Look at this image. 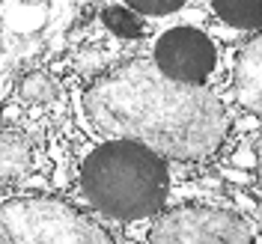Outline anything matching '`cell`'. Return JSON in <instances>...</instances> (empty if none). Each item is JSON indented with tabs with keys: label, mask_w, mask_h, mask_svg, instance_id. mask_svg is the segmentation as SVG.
Segmentation results:
<instances>
[{
	"label": "cell",
	"mask_w": 262,
	"mask_h": 244,
	"mask_svg": "<svg viewBox=\"0 0 262 244\" xmlns=\"http://www.w3.org/2000/svg\"><path fill=\"white\" fill-rule=\"evenodd\" d=\"M86 199L101 214L140 220L161 212L170 194V173L158 152L143 143L114 137L86 155L81 167Z\"/></svg>",
	"instance_id": "cell-2"
},
{
	"label": "cell",
	"mask_w": 262,
	"mask_h": 244,
	"mask_svg": "<svg viewBox=\"0 0 262 244\" xmlns=\"http://www.w3.org/2000/svg\"><path fill=\"white\" fill-rule=\"evenodd\" d=\"M83 104L98 131L179 161L209 158L227 134V114L212 93L173 81L146 63L104 75L86 90Z\"/></svg>",
	"instance_id": "cell-1"
},
{
	"label": "cell",
	"mask_w": 262,
	"mask_h": 244,
	"mask_svg": "<svg viewBox=\"0 0 262 244\" xmlns=\"http://www.w3.org/2000/svg\"><path fill=\"white\" fill-rule=\"evenodd\" d=\"M217 54L206 33L194 27H173L155 45V69L182 83H203L214 72Z\"/></svg>",
	"instance_id": "cell-5"
},
{
	"label": "cell",
	"mask_w": 262,
	"mask_h": 244,
	"mask_svg": "<svg viewBox=\"0 0 262 244\" xmlns=\"http://www.w3.org/2000/svg\"><path fill=\"white\" fill-rule=\"evenodd\" d=\"M30 167V146L18 134H0V179H15Z\"/></svg>",
	"instance_id": "cell-7"
},
{
	"label": "cell",
	"mask_w": 262,
	"mask_h": 244,
	"mask_svg": "<svg viewBox=\"0 0 262 244\" xmlns=\"http://www.w3.org/2000/svg\"><path fill=\"white\" fill-rule=\"evenodd\" d=\"M0 3H3V0H0Z\"/></svg>",
	"instance_id": "cell-10"
},
{
	"label": "cell",
	"mask_w": 262,
	"mask_h": 244,
	"mask_svg": "<svg viewBox=\"0 0 262 244\" xmlns=\"http://www.w3.org/2000/svg\"><path fill=\"white\" fill-rule=\"evenodd\" d=\"M212 9L238 30H259L262 24V0H212Z\"/></svg>",
	"instance_id": "cell-6"
},
{
	"label": "cell",
	"mask_w": 262,
	"mask_h": 244,
	"mask_svg": "<svg viewBox=\"0 0 262 244\" xmlns=\"http://www.w3.org/2000/svg\"><path fill=\"white\" fill-rule=\"evenodd\" d=\"M104 24H107L116 36H122V39H137V36L143 33L140 15H137L134 9H122V6H111V9L104 12Z\"/></svg>",
	"instance_id": "cell-8"
},
{
	"label": "cell",
	"mask_w": 262,
	"mask_h": 244,
	"mask_svg": "<svg viewBox=\"0 0 262 244\" xmlns=\"http://www.w3.org/2000/svg\"><path fill=\"white\" fill-rule=\"evenodd\" d=\"M125 3L137 15H170V12L182 9L188 0H125Z\"/></svg>",
	"instance_id": "cell-9"
},
{
	"label": "cell",
	"mask_w": 262,
	"mask_h": 244,
	"mask_svg": "<svg viewBox=\"0 0 262 244\" xmlns=\"http://www.w3.org/2000/svg\"><path fill=\"white\" fill-rule=\"evenodd\" d=\"M0 241L3 244H96L111 241L93 217L78 212L75 206L45 196H18L0 206Z\"/></svg>",
	"instance_id": "cell-3"
},
{
	"label": "cell",
	"mask_w": 262,
	"mask_h": 244,
	"mask_svg": "<svg viewBox=\"0 0 262 244\" xmlns=\"http://www.w3.org/2000/svg\"><path fill=\"white\" fill-rule=\"evenodd\" d=\"M149 241L173 244H247L250 232L238 214L209 206H182L155 224Z\"/></svg>",
	"instance_id": "cell-4"
}]
</instances>
